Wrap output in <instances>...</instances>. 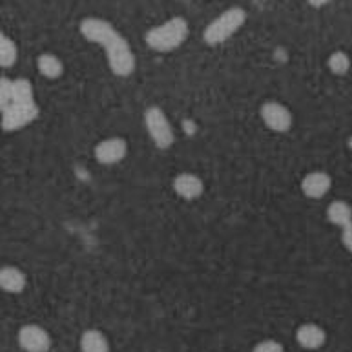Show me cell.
Listing matches in <instances>:
<instances>
[{"label": "cell", "mask_w": 352, "mask_h": 352, "mask_svg": "<svg viewBox=\"0 0 352 352\" xmlns=\"http://www.w3.org/2000/svg\"><path fill=\"white\" fill-rule=\"evenodd\" d=\"M80 352H110V342L100 331L89 329L80 336Z\"/></svg>", "instance_id": "5bb4252c"}, {"label": "cell", "mask_w": 352, "mask_h": 352, "mask_svg": "<svg viewBox=\"0 0 352 352\" xmlns=\"http://www.w3.org/2000/svg\"><path fill=\"white\" fill-rule=\"evenodd\" d=\"M144 126L152 139V142L159 150H168L175 142V133L172 122L159 106H150L144 111Z\"/></svg>", "instance_id": "277c9868"}, {"label": "cell", "mask_w": 352, "mask_h": 352, "mask_svg": "<svg viewBox=\"0 0 352 352\" xmlns=\"http://www.w3.org/2000/svg\"><path fill=\"white\" fill-rule=\"evenodd\" d=\"M16 340H19V345L26 352H47L52 347V338H50L46 329L35 325V323H28V325L21 327Z\"/></svg>", "instance_id": "ba28073f"}, {"label": "cell", "mask_w": 352, "mask_h": 352, "mask_svg": "<svg viewBox=\"0 0 352 352\" xmlns=\"http://www.w3.org/2000/svg\"><path fill=\"white\" fill-rule=\"evenodd\" d=\"M332 186V179L327 172H310L301 181V192L309 197V199H321L329 194Z\"/></svg>", "instance_id": "30bf717a"}, {"label": "cell", "mask_w": 352, "mask_h": 352, "mask_svg": "<svg viewBox=\"0 0 352 352\" xmlns=\"http://www.w3.org/2000/svg\"><path fill=\"white\" fill-rule=\"evenodd\" d=\"M26 285L28 278L21 268L11 267V265H6V267L0 268V289L4 290V292L21 294L22 290L26 289Z\"/></svg>", "instance_id": "8fae6325"}, {"label": "cell", "mask_w": 352, "mask_h": 352, "mask_svg": "<svg viewBox=\"0 0 352 352\" xmlns=\"http://www.w3.org/2000/svg\"><path fill=\"white\" fill-rule=\"evenodd\" d=\"M247 22V11L243 8H228L226 11H223L219 16H216L214 21L205 28L203 32V38L208 46H217V44H223L225 41H228L230 37H234L239 30L243 28V24Z\"/></svg>", "instance_id": "3957f363"}, {"label": "cell", "mask_w": 352, "mask_h": 352, "mask_svg": "<svg viewBox=\"0 0 352 352\" xmlns=\"http://www.w3.org/2000/svg\"><path fill=\"white\" fill-rule=\"evenodd\" d=\"M13 102V95H11V79L8 77H0V113Z\"/></svg>", "instance_id": "d6986e66"}, {"label": "cell", "mask_w": 352, "mask_h": 352, "mask_svg": "<svg viewBox=\"0 0 352 352\" xmlns=\"http://www.w3.org/2000/svg\"><path fill=\"white\" fill-rule=\"evenodd\" d=\"M11 95H13V102H35V91H33V85L28 79L21 77V79L11 80Z\"/></svg>", "instance_id": "2e32d148"}, {"label": "cell", "mask_w": 352, "mask_h": 352, "mask_svg": "<svg viewBox=\"0 0 352 352\" xmlns=\"http://www.w3.org/2000/svg\"><path fill=\"white\" fill-rule=\"evenodd\" d=\"M19 50L15 43L10 37H6L4 33H0V68H11L16 63Z\"/></svg>", "instance_id": "e0dca14e"}, {"label": "cell", "mask_w": 352, "mask_h": 352, "mask_svg": "<svg viewBox=\"0 0 352 352\" xmlns=\"http://www.w3.org/2000/svg\"><path fill=\"white\" fill-rule=\"evenodd\" d=\"M37 68L38 72H41V75L50 80L60 79V75L64 74L63 60H60L57 55H53V53H43V55H38Z\"/></svg>", "instance_id": "4fadbf2b"}, {"label": "cell", "mask_w": 352, "mask_h": 352, "mask_svg": "<svg viewBox=\"0 0 352 352\" xmlns=\"http://www.w3.org/2000/svg\"><path fill=\"white\" fill-rule=\"evenodd\" d=\"M252 352H283V345L276 340H265L252 349Z\"/></svg>", "instance_id": "ffe728a7"}, {"label": "cell", "mask_w": 352, "mask_h": 352, "mask_svg": "<svg viewBox=\"0 0 352 352\" xmlns=\"http://www.w3.org/2000/svg\"><path fill=\"white\" fill-rule=\"evenodd\" d=\"M174 192L184 201H195L199 199L203 192H205V183L199 175L192 174V172H181L174 177Z\"/></svg>", "instance_id": "9c48e42d"}, {"label": "cell", "mask_w": 352, "mask_h": 352, "mask_svg": "<svg viewBox=\"0 0 352 352\" xmlns=\"http://www.w3.org/2000/svg\"><path fill=\"white\" fill-rule=\"evenodd\" d=\"M190 28L188 22L183 16H174L161 26L148 30L144 35L146 46L157 53H168L183 46L184 41L188 38Z\"/></svg>", "instance_id": "7a4b0ae2"}, {"label": "cell", "mask_w": 352, "mask_h": 352, "mask_svg": "<svg viewBox=\"0 0 352 352\" xmlns=\"http://www.w3.org/2000/svg\"><path fill=\"white\" fill-rule=\"evenodd\" d=\"M128 153V142L122 137H108L94 148V155L97 163L111 166V164L121 163L122 159L126 157Z\"/></svg>", "instance_id": "52a82bcc"}, {"label": "cell", "mask_w": 352, "mask_h": 352, "mask_svg": "<svg viewBox=\"0 0 352 352\" xmlns=\"http://www.w3.org/2000/svg\"><path fill=\"white\" fill-rule=\"evenodd\" d=\"M327 63H329V69L334 75H345L351 69V58L345 52H334Z\"/></svg>", "instance_id": "ac0fdd59"}, {"label": "cell", "mask_w": 352, "mask_h": 352, "mask_svg": "<svg viewBox=\"0 0 352 352\" xmlns=\"http://www.w3.org/2000/svg\"><path fill=\"white\" fill-rule=\"evenodd\" d=\"M38 117L37 102H11L2 113H0V128L4 132H16L22 128L30 126Z\"/></svg>", "instance_id": "5b68a950"}, {"label": "cell", "mask_w": 352, "mask_h": 352, "mask_svg": "<svg viewBox=\"0 0 352 352\" xmlns=\"http://www.w3.org/2000/svg\"><path fill=\"white\" fill-rule=\"evenodd\" d=\"M312 8H323V6H327L331 0H307Z\"/></svg>", "instance_id": "7402d4cb"}, {"label": "cell", "mask_w": 352, "mask_h": 352, "mask_svg": "<svg viewBox=\"0 0 352 352\" xmlns=\"http://www.w3.org/2000/svg\"><path fill=\"white\" fill-rule=\"evenodd\" d=\"M79 32L88 43L99 44L104 50L108 66L117 77H130L133 74L135 55L132 52V46L110 22L97 19V16H88L80 22Z\"/></svg>", "instance_id": "6da1fadb"}, {"label": "cell", "mask_w": 352, "mask_h": 352, "mask_svg": "<svg viewBox=\"0 0 352 352\" xmlns=\"http://www.w3.org/2000/svg\"><path fill=\"white\" fill-rule=\"evenodd\" d=\"M259 117L268 130L278 133H287L294 124V117H292L289 108L281 102H276V100L263 102L259 108Z\"/></svg>", "instance_id": "8992f818"}, {"label": "cell", "mask_w": 352, "mask_h": 352, "mask_svg": "<svg viewBox=\"0 0 352 352\" xmlns=\"http://www.w3.org/2000/svg\"><path fill=\"white\" fill-rule=\"evenodd\" d=\"M327 217L334 226L345 228L352 223V206L347 201H332L327 208Z\"/></svg>", "instance_id": "9a60e30c"}, {"label": "cell", "mask_w": 352, "mask_h": 352, "mask_svg": "<svg viewBox=\"0 0 352 352\" xmlns=\"http://www.w3.org/2000/svg\"><path fill=\"white\" fill-rule=\"evenodd\" d=\"M342 243L343 247L352 254V223L345 226V228H342Z\"/></svg>", "instance_id": "44dd1931"}, {"label": "cell", "mask_w": 352, "mask_h": 352, "mask_svg": "<svg viewBox=\"0 0 352 352\" xmlns=\"http://www.w3.org/2000/svg\"><path fill=\"white\" fill-rule=\"evenodd\" d=\"M296 340H298V343H300L303 349L316 351V349H320L325 345L327 334L320 325H316V323H305V325H301L300 329H298V332H296Z\"/></svg>", "instance_id": "7c38bea8"}]
</instances>
